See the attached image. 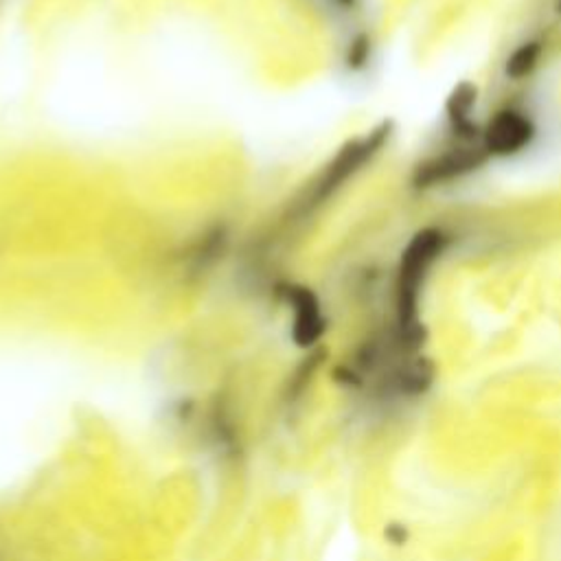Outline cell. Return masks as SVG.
Wrapping results in <instances>:
<instances>
[{
  "label": "cell",
  "instance_id": "obj_4",
  "mask_svg": "<svg viewBox=\"0 0 561 561\" xmlns=\"http://www.w3.org/2000/svg\"><path fill=\"white\" fill-rule=\"evenodd\" d=\"M476 96H478V88L469 81H462L451 90V94L445 103L449 125H451L454 134L462 140H469L476 136V123L471 121Z\"/></svg>",
  "mask_w": 561,
  "mask_h": 561
},
{
  "label": "cell",
  "instance_id": "obj_3",
  "mask_svg": "<svg viewBox=\"0 0 561 561\" xmlns=\"http://www.w3.org/2000/svg\"><path fill=\"white\" fill-rule=\"evenodd\" d=\"M486 156L489 153L482 147H467V149H454V151L440 153L436 158L421 162L414 169L412 184L416 188H427V186L449 182L454 178H460V175L478 169L486 160Z\"/></svg>",
  "mask_w": 561,
  "mask_h": 561
},
{
  "label": "cell",
  "instance_id": "obj_5",
  "mask_svg": "<svg viewBox=\"0 0 561 561\" xmlns=\"http://www.w3.org/2000/svg\"><path fill=\"white\" fill-rule=\"evenodd\" d=\"M539 57H541V44L539 42L519 44L506 59V66H504L506 77H511V79L528 77L535 70Z\"/></svg>",
  "mask_w": 561,
  "mask_h": 561
},
{
  "label": "cell",
  "instance_id": "obj_7",
  "mask_svg": "<svg viewBox=\"0 0 561 561\" xmlns=\"http://www.w3.org/2000/svg\"><path fill=\"white\" fill-rule=\"evenodd\" d=\"M335 2H340V4H344V7H351L355 0H335Z\"/></svg>",
  "mask_w": 561,
  "mask_h": 561
},
{
  "label": "cell",
  "instance_id": "obj_6",
  "mask_svg": "<svg viewBox=\"0 0 561 561\" xmlns=\"http://www.w3.org/2000/svg\"><path fill=\"white\" fill-rule=\"evenodd\" d=\"M366 55H368V42H366V37H359L355 44H353V64H364V59H366Z\"/></svg>",
  "mask_w": 561,
  "mask_h": 561
},
{
  "label": "cell",
  "instance_id": "obj_1",
  "mask_svg": "<svg viewBox=\"0 0 561 561\" xmlns=\"http://www.w3.org/2000/svg\"><path fill=\"white\" fill-rule=\"evenodd\" d=\"M447 248V234L438 228L419 230L401 252L397 274V342L403 351H414L423 342V327L419 322V294L436 263Z\"/></svg>",
  "mask_w": 561,
  "mask_h": 561
},
{
  "label": "cell",
  "instance_id": "obj_2",
  "mask_svg": "<svg viewBox=\"0 0 561 561\" xmlns=\"http://www.w3.org/2000/svg\"><path fill=\"white\" fill-rule=\"evenodd\" d=\"M535 138V123L515 107H504L491 116L482 131V149L489 156H513L524 151Z\"/></svg>",
  "mask_w": 561,
  "mask_h": 561
}]
</instances>
